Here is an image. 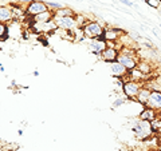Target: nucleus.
I'll return each instance as SVG.
<instances>
[{
  "label": "nucleus",
  "instance_id": "nucleus-1",
  "mask_svg": "<svg viewBox=\"0 0 161 151\" xmlns=\"http://www.w3.org/2000/svg\"><path fill=\"white\" fill-rule=\"evenodd\" d=\"M130 130H132L134 137L138 140L149 139L154 134L153 130H152V126H150V122H148V120H142V119H136L132 123Z\"/></svg>",
  "mask_w": 161,
  "mask_h": 151
},
{
  "label": "nucleus",
  "instance_id": "nucleus-2",
  "mask_svg": "<svg viewBox=\"0 0 161 151\" xmlns=\"http://www.w3.org/2000/svg\"><path fill=\"white\" fill-rule=\"evenodd\" d=\"M83 31V35L86 36L89 40L90 39H98L103 36L105 32V26L101 22H97V20H89V22L85 24L83 27H80Z\"/></svg>",
  "mask_w": 161,
  "mask_h": 151
},
{
  "label": "nucleus",
  "instance_id": "nucleus-3",
  "mask_svg": "<svg viewBox=\"0 0 161 151\" xmlns=\"http://www.w3.org/2000/svg\"><path fill=\"white\" fill-rule=\"evenodd\" d=\"M142 82H136V80H126L122 88V94L126 96L129 100H136L140 90L142 88Z\"/></svg>",
  "mask_w": 161,
  "mask_h": 151
},
{
  "label": "nucleus",
  "instance_id": "nucleus-4",
  "mask_svg": "<svg viewBox=\"0 0 161 151\" xmlns=\"http://www.w3.org/2000/svg\"><path fill=\"white\" fill-rule=\"evenodd\" d=\"M54 20L57 23L58 28L67 29V31H75L78 27L77 19L74 16H54Z\"/></svg>",
  "mask_w": 161,
  "mask_h": 151
},
{
  "label": "nucleus",
  "instance_id": "nucleus-5",
  "mask_svg": "<svg viewBox=\"0 0 161 151\" xmlns=\"http://www.w3.org/2000/svg\"><path fill=\"white\" fill-rule=\"evenodd\" d=\"M50 11L48 7H47V3L43 2V0H32L31 3L26 7V13L30 15V16H36L39 13H43V12H47Z\"/></svg>",
  "mask_w": 161,
  "mask_h": 151
},
{
  "label": "nucleus",
  "instance_id": "nucleus-6",
  "mask_svg": "<svg viewBox=\"0 0 161 151\" xmlns=\"http://www.w3.org/2000/svg\"><path fill=\"white\" fill-rule=\"evenodd\" d=\"M87 46H89V51L93 55H95V56H101L102 52L108 48V42L102 36V38H98V39H90Z\"/></svg>",
  "mask_w": 161,
  "mask_h": 151
},
{
  "label": "nucleus",
  "instance_id": "nucleus-7",
  "mask_svg": "<svg viewBox=\"0 0 161 151\" xmlns=\"http://www.w3.org/2000/svg\"><path fill=\"white\" fill-rule=\"evenodd\" d=\"M147 107L156 110L158 114L161 112V91L160 90H152V94L149 96Z\"/></svg>",
  "mask_w": 161,
  "mask_h": 151
},
{
  "label": "nucleus",
  "instance_id": "nucleus-8",
  "mask_svg": "<svg viewBox=\"0 0 161 151\" xmlns=\"http://www.w3.org/2000/svg\"><path fill=\"white\" fill-rule=\"evenodd\" d=\"M119 56V51L117 48H114V47H109L105 49V51L102 52V55H101V58H102V60L105 63H113V62H117V59Z\"/></svg>",
  "mask_w": 161,
  "mask_h": 151
},
{
  "label": "nucleus",
  "instance_id": "nucleus-9",
  "mask_svg": "<svg viewBox=\"0 0 161 151\" xmlns=\"http://www.w3.org/2000/svg\"><path fill=\"white\" fill-rule=\"evenodd\" d=\"M109 67H110V71H112V74H113V78H124L125 75L128 74L126 67L122 66L118 60H117V62L110 63Z\"/></svg>",
  "mask_w": 161,
  "mask_h": 151
},
{
  "label": "nucleus",
  "instance_id": "nucleus-10",
  "mask_svg": "<svg viewBox=\"0 0 161 151\" xmlns=\"http://www.w3.org/2000/svg\"><path fill=\"white\" fill-rule=\"evenodd\" d=\"M15 16H14V11L12 8L8 6H2L0 7V22L2 23H9V22H14Z\"/></svg>",
  "mask_w": 161,
  "mask_h": 151
},
{
  "label": "nucleus",
  "instance_id": "nucleus-11",
  "mask_svg": "<svg viewBox=\"0 0 161 151\" xmlns=\"http://www.w3.org/2000/svg\"><path fill=\"white\" fill-rule=\"evenodd\" d=\"M156 118H158V112L153 108H149V107H145L141 110V112L138 114V119H142V120H148V122H152Z\"/></svg>",
  "mask_w": 161,
  "mask_h": 151
},
{
  "label": "nucleus",
  "instance_id": "nucleus-12",
  "mask_svg": "<svg viewBox=\"0 0 161 151\" xmlns=\"http://www.w3.org/2000/svg\"><path fill=\"white\" fill-rule=\"evenodd\" d=\"M150 94H152V88L147 87V86H144L140 90V92L137 95V98H136V100H137V103H140L141 106H147L148 104V100H149V96Z\"/></svg>",
  "mask_w": 161,
  "mask_h": 151
},
{
  "label": "nucleus",
  "instance_id": "nucleus-13",
  "mask_svg": "<svg viewBox=\"0 0 161 151\" xmlns=\"http://www.w3.org/2000/svg\"><path fill=\"white\" fill-rule=\"evenodd\" d=\"M54 16H55V12H53V11L39 13L36 16H34V23H47L50 20H53Z\"/></svg>",
  "mask_w": 161,
  "mask_h": 151
},
{
  "label": "nucleus",
  "instance_id": "nucleus-14",
  "mask_svg": "<svg viewBox=\"0 0 161 151\" xmlns=\"http://www.w3.org/2000/svg\"><path fill=\"white\" fill-rule=\"evenodd\" d=\"M7 39H9V26L7 23H0V40L3 43Z\"/></svg>",
  "mask_w": 161,
  "mask_h": 151
},
{
  "label": "nucleus",
  "instance_id": "nucleus-15",
  "mask_svg": "<svg viewBox=\"0 0 161 151\" xmlns=\"http://www.w3.org/2000/svg\"><path fill=\"white\" fill-rule=\"evenodd\" d=\"M55 16H77V13L74 12V9L73 8H69V7H63V8H60L58 9L57 12H55Z\"/></svg>",
  "mask_w": 161,
  "mask_h": 151
},
{
  "label": "nucleus",
  "instance_id": "nucleus-16",
  "mask_svg": "<svg viewBox=\"0 0 161 151\" xmlns=\"http://www.w3.org/2000/svg\"><path fill=\"white\" fill-rule=\"evenodd\" d=\"M137 68L140 70L141 72H142L144 75H149L150 72H152V67H150V64L149 63H147V62H140L138 63V66H137Z\"/></svg>",
  "mask_w": 161,
  "mask_h": 151
},
{
  "label": "nucleus",
  "instance_id": "nucleus-17",
  "mask_svg": "<svg viewBox=\"0 0 161 151\" xmlns=\"http://www.w3.org/2000/svg\"><path fill=\"white\" fill-rule=\"evenodd\" d=\"M128 100H129V99L125 96V95H124V96H119V98H117V99H115L114 102H113L112 107H113V108H118V107H121V106H124L125 103L128 102Z\"/></svg>",
  "mask_w": 161,
  "mask_h": 151
},
{
  "label": "nucleus",
  "instance_id": "nucleus-18",
  "mask_svg": "<svg viewBox=\"0 0 161 151\" xmlns=\"http://www.w3.org/2000/svg\"><path fill=\"white\" fill-rule=\"evenodd\" d=\"M150 126H152V130H153V133H158L161 131V118H156L154 120H152L150 122Z\"/></svg>",
  "mask_w": 161,
  "mask_h": 151
},
{
  "label": "nucleus",
  "instance_id": "nucleus-19",
  "mask_svg": "<svg viewBox=\"0 0 161 151\" xmlns=\"http://www.w3.org/2000/svg\"><path fill=\"white\" fill-rule=\"evenodd\" d=\"M46 3H47L48 9H50V11H53V12H57L58 9H60V8L64 7V6H62L60 3H54V2H46Z\"/></svg>",
  "mask_w": 161,
  "mask_h": 151
},
{
  "label": "nucleus",
  "instance_id": "nucleus-20",
  "mask_svg": "<svg viewBox=\"0 0 161 151\" xmlns=\"http://www.w3.org/2000/svg\"><path fill=\"white\" fill-rule=\"evenodd\" d=\"M145 3L154 9H160V7H161V0H145Z\"/></svg>",
  "mask_w": 161,
  "mask_h": 151
},
{
  "label": "nucleus",
  "instance_id": "nucleus-21",
  "mask_svg": "<svg viewBox=\"0 0 161 151\" xmlns=\"http://www.w3.org/2000/svg\"><path fill=\"white\" fill-rule=\"evenodd\" d=\"M121 3L124 4V6H126V7H134V8H137V4H134V3H132L130 0H119Z\"/></svg>",
  "mask_w": 161,
  "mask_h": 151
},
{
  "label": "nucleus",
  "instance_id": "nucleus-22",
  "mask_svg": "<svg viewBox=\"0 0 161 151\" xmlns=\"http://www.w3.org/2000/svg\"><path fill=\"white\" fill-rule=\"evenodd\" d=\"M18 2H19V3H23V4H26V7H27L28 4L32 2V0H18Z\"/></svg>",
  "mask_w": 161,
  "mask_h": 151
},
{
  "label": "nucleus",
  "instance_id": "nucleus-23",
  "mask_svg": "<svg viewBox=\"0 0 161 151\" xmlns=\"http://www.w3.org/2000/svg\"><path fill=\"white\" fill-rule=\"evenodd\" d=\"M0 2H2V6H7L9 0H0Z\"/></svg>",
  "mask_w": 161,
  "mask_h": 151
},
{
  "label": "nucleus",
  "instance_id": "nucleus-24",
  "mask_svg": "<svg viewBox=\"0 0 161 151\" xmlns=\"http://www.w3.org/2000/svg\"><path fill=\"white\" fill-rule=\"evenodd\" d=\"M0 71H2V74H4V71H6V70H4V66H3V63L0 64Z\"/></svg>",
  "mask_w": 161,
  "mask_h": 151
},
{
  "label": "nucleus",
  "instance_id": "nucleus-25",
  "mask_svg": "<svg viewBox=\"0 0 161 151\" xmlns=\"http://www.w3.org/2000/svg\"><path fill=\"white\" fill-rule=\"evenodd\" d=\"M32 74H34V76H39V71H38V70H35Z\"/></svg>",
  "mask_w": 161,
  "mask_h": 151
},
{
  "label": "nucleus",
  "instance_id": "nucleus-26",
  "mask_svg": "<svg viewBox=\"0 0 161 151\" xmlns=\"http://www.w3.org/2000/svg\"><path fill=\"white\" fill-rule=\"evenodd\" d=\"M18 134L20 135V137H22V135H23V130H18Z\"/></svg>",
  "mask_w": 161,
  "mask_h": 151
},
{
  "label": "nucleus",
  "instance_id": "nucleus-27",
  "mask_svg": "<svg viewBox=\"0 0 161 151\" xmlns=\"http://www.w3.org/2000/svg\"><path fill=\"white\" fill-rule=\"evenodd\" d=\"M158 15H160V16H161V8L158 9Z\"/></svg>",
  "mask_w": 161,
  "mask_h": 151
},
{
  "label": "nucleus",
  "instance_id": "nucleus-28",
  "mask_svg": "<svg viewBox=\"0 0 161 151\" xmlns=\"http://www.w3.org/2000/svg\"><path fill=\"white\" fill-rule=\"evenodd\" d=\"M158 117H160V118H161V112H160V114H158Z\"/></svg>",
  "mask_w": 161,
  "mask_h": 151
},
{
  "label": "nucleus",
  "instance_id": "nucleus-29",
  "mask_svg": "<svg viewBox=\"0 0 161 151\" xmlns=\"http://www.w3.org/2000/svg\"><path fill=\"white\" fill-rule=\"evenodd\" d=\"M160 28H161V24H160Z\"/></svg>",
  "mask_w": 161,
  "mask_h": 151
},
{
  "label": "nucleus",
  "instance_id": "nucleus-30",
  "mask_svg": "<svg viewBox=\"0 0 161 151\" xmlns=\"http://www.w3.org/2000/svg\"><path fill=\"white\" fill-rule=\"evenodd\" d=\"M142 2H145V0H142Z\"/></svg>",
  "mask_w": 161,
  "mask_h": 151
}]
</instances>
